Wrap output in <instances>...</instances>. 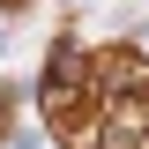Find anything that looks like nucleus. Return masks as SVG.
Returning a JSON list of instances; mask_svg holds the SVG:
<instances>
[{"instance_id": "nucleus-1", "label": "nucleus", "mask_w": 149, "mask_h": 149, "mask_svg": "<svg viewBox=\"0 0 149 149\" xmlns=\"http://www.w3.org/2000/svg\"><path fill=\"white\" fill-rule=\"evenodd\" d=\"M0 134H8V112H0Z\"/></svg>"}]
</instances>
